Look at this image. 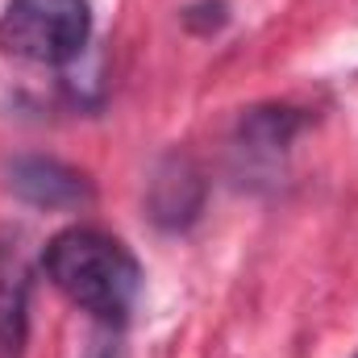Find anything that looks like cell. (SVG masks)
Listing matches in <instances>:
<instances>
[{
	"mask_svg": "<svg viewBox=\"0 0 358 358\" xmlns=\"http://www.w3.org/2000/svg\"><path fill=\"white\" fill-rule=\"evenodd\" d=\"M4 187L29 204V208H46V213H71L92 204V179L59 159L46 155H17L4 163Z\"/></svg>",
	"mask_w": 358,
	"mask_h": 358,
	"instance_id": "cell-3",
	"label": "cell"
},
{
	"mask_svg": "<svg viewBox=\"0 0 358 358\" xmlns=\"http://www.w3.org/2000/svg\"><path fill=\"white\" fill-rule=\"evenodd\" d=\"M300 125H304V117L296 113V108H283V104H267V108H250L246 117H242V125H238V150L250 159V163H275L287 146H292V138L300 134Z\"/></svg>",
	"mask_w": 358,
	"mask_h": 358,
	"instance_id": "cell-6",
	"label": "cell"
},
{
	"mask_svg": "<svg viewBox=\"0 0 358 358\" xmlns=\"http://www.w3.org/2000/svg\"><path fill=\"white\" fill-rule=\"evenodd\" d=\"M200 204H204L200 171L183 155H171L150 179V217H155V225L183 229V225H192L200 217Z\"/></svg>",
	"mask_w": 358,
	"mask_h": 358,
	"instance_id": "cell-4",
	"label": "cell"
},
{
	"mask_svg": "<svg viewBox=\"0 0 358 358\" xmlns=\"http://www.w3.org/2000/svg\"><path fill=\"white\" fill-rule=\"evenodd\" d=\"M46 279L88 317L121 325L142 292V267L129 246L96 225H71L55 234L42 250Z\"/></svg>",
	"mask_w": 358,
	"mask_h": 358,
	"instance_id": "cell-1",
	"label": "cell"
},
{
	"mask_svg": "<svg viewBox=\"0 0 358 358\" xmlns=\"http://www.w3.org/2000/svg\"><path fill=\"white\" fill-rule=\"evenodd\" d=\"M225 21H229V4L225 0H200V4L183 8V25L196 29V34H217Z\"/></svg>",
	"mask_w": 358,
	"mask_h": 358,
	"instance_id": "cell-7",
	"label": "cell"
},
{
	"mask_svg": "<svg viewBox=\"0 0 358 358\" xmlns=\"http://www.w3.org/2000/svg\"><path fill=\"white\" fill-rule=\"evenodd\" d=\"M355 358H358V355H355Z\"/></svg>",
	"mask_w": 358,
	"mask_h": 358,
	"instance_id": "cell-8",
	"label": "cell"
},
{
	"mask_svg": "<svg viewBox=\"0 0 358 358\" xmlns=\"http://www.w3.org/2000/svg\"><path fill=\"white\" fill-rule=\"evenodd\" d=\"M25 300H29V271L17 238H4L0 242V358H17L21 350Z\"/></svg>",
	"mask_w": 358,
	"mask_h": 358,
	"instance_id": "cell-5",
	"label": "cell"
},
{
	"mask_svg": "<svg viewBox=\"0 0 358 358\" xmlns=\"http://www.w3.org/2000/svg\"><path fill=\"white\" fill-rule=\"evenodd\" d=\"M92 42L88 0H8L0 13V50L38 67H67Z\"/></svg>",
	"mask_w": 358,
	"mask_h": 358,
	"instance_id": "cell-2",
	"label": "cell"
}]
</instances>
